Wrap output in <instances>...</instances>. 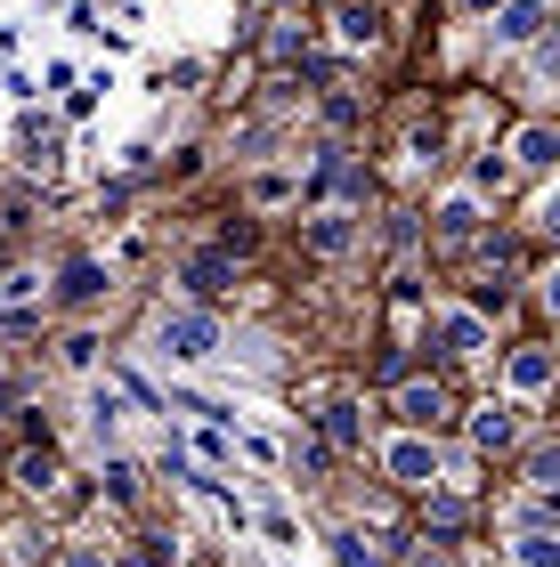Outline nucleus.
Masks as SVG:
<instances>
[{"instance_id": "f3484780", "label": "nucleus", "mask_w": 560, "mask_h": 567, "mask_svg": "<svg viewBox=\"0 0 560 567\" xmlns=\"http://www.w3.org/2000/svg\"><path fill=\"white\" fill-rule=\"evenodd\" d=\"M17 478L33 486V495H49V486H58V462H49V454H24V462H17Z\"/></svg>"}, {"instance_id": "1a4fd4ad", "label": "nucleus", "mask_w": 560, "mask_h": 567, "mask_svg": "<svg viewBox=\"0 0 560 567\" xmlns=\"http://www.w3.org/2000/svg\"><path fill=\"white\" fill-rule=\"evenodd\" d=\"M398 414H406V422H415V430H430V422H439V414H447V398H439V390H430V381H406V390H398Z\"/></svg>"}, {"instance_id": "a211bd4d", "label": "nucleus", "mask_w": 560, "mask_h": 567, "mask_svg": "<svg viewBox=\"0 0 560 567\" xmlns=\"http://www.w3.org/2000/svg\"><path fill=\"white\" fill-rule=\"evenodd\" d=\"M252 203H293V178L285 171H261V178H252Z\"/></svg>"}, {"instance_id": "0eeeda50", "label": "nucleus", "mask_w": 560, "mask_h": 567, "mask_svg": "<svg viewBox=\"0 0 560 567\" xmlns=\"http://www.w3.org/2000/svg\"><path fill=\"white\" fill-rule=\"evenodd\" d=\"M471 437H479L488 454H503V446L520 437V414H512V405H479V414H471Z\"/></svg>"}, {"instance_id": "9b49d317", "label": "nucleus", "mask_w": 560, "mask_h": 567, "mask_svg": "<svg viewBox=\"0 0 560 567\" xmlns=\"http://www.w3.org/2000/svg\"><path fill=\"white\" fill-rule=\"evenodd\" d=\"M512 559H520V567H560V535H552V527H528L520 544H512Z\"/></svg>"}, {"instance_id": "4468645a", "label": "nucleus", "mask_w": 560, "mask_h": 567, "mask_svg": "<svg viewBox=\"0 0 560 567\" xmlns=\"http://www.w3.org/2000/svg\"><path fill=\"white\" fill-rule=\"evenodd\" d=\"M342 41H349V49H374V41H381V17L358 9V0H342Z\"/></svg>"}, {"instance_id": "412c9836", "label": "nucleus", "mask_w": 560, "mask_h": 567, "mask_svg": "<svg viewBox=\"0 0 560 567\" xmlns=\"http://www.w3.org/2000/svg\"><path fill=\"white\" fill-rule=\"evenodd\" d=\"M342 567H381V559H374V551L358 544V535H342Z\"/></svg>"}, {"instance_id": "20e7f679", "label": "nucleus", "mask_w": 560, "mask_h": 567, "mask_svg": "<svg viewBox=\"0 0 560 567\" xmlns=\"http://www.w3.org/2000/svg\"><path fill=\"white\" fill-rule=\"evenodd\" d=\"M512 163H520V171H552V163H560V131H552V122L512 131Z\"/></svg>"}, {"instance_id": "f03ea898", "label": "nucleus", "mask_w": 560, "mask_h": 567, "mask_svg": "<svg viewBox=\"0 0 560 567\" xmlns=\"http://www.w3.org/2000/svg\"><path fill=\"white\" fill-rule=\"evenodd\" d=\"M552 24V0H503L496 9V49H537Z\"/></svg>"}, {"instance_id": "4be33fe9", "label": "nucleus", "mask_w": 560, "mask_h": 567, "mask_svg": "<svg viewBox=\"0 0 560 567\" xmlns=\"http://www.w3.org/2000/svg\"><path fill=\"white\" fill-rule=\"evenodd\" d=\"M537 227H544V236H560V195H544V203H537Z\"/></svg>"}, {"instance_id": "423d86ee", "label": "nucleus", "mask_w": 560, "mask_h": 567, "mask_svg": "<svg viewBox=\"0 0 560 567\" xmlns=\"http://www.w3.org/2000/svg\"><path fill=\"white\" fill-rule=\"evenodd\" d=\"M349 244H358V212H317V219H309V251H325V260H342Z\"/></svg>"}, {"instance_id": "dca6fc26", "label": "nucleus", "mask_w": 560, "mask_h": 567, "mask_svg": "<svg viewBox=\"0 0 560 567\" xmlns=\"http://www.w3.org/2000/svg\"><path fill=\"white\" fill-rule=\"evenodd\" d=\"M90 430H98V437H114V430H122V398H114V390H98V398H90Z\"/></svg>"}, {"instance_id": "393cba45", "label": "nucleus", "mask_w": 560, "mask_h": 567, "mask_svg": "<svg viewBox=\"0 0 560 567\" xmlns=\"http://www.w3.org/2000/svg\"><path fill=\"white\" fill-rule=\"evenodd\" d=\"M65 567H106V559H98V551H73V559H65Z\"/></svg>"}, {"instance_id": "a878e982", "label": "nucleus", "mask_w": 560, "mask_h": 567, "mask_svg": "<svg viewBox=\"0 0 560 567\" xmlns=\"http://www.w3.org/2000/svg\"><path fill=\"white\" fill-rule=\"evenodd\" d=\"M244 567H261V559H244Z\"/></svg>"}, {"instance_id": "7ed1b4c3", "label": "nucleus", "mask_w": 560, "mask_h": 567, "mask_svg": "<svg viewBox=\"0 0 560 567\" xmlns=\"http://www.w3.org/2000/svg\"><path fill=\"white\" fill-rule=\"evenodd\" d=\"M381 471L398 486H430L439 478V446H430V437H390V446H381Z\"/></svg>"}, {"instance_id": "aec40b11", "label": "nucleus", "mask_w": 560, "mask_h": 567, "mask_svg": "<svg viewBox=\"0 0 560 567\" xmlns=\"http://www.w3.org/2000/svg\"><path fill=\"white\" fill-rule=\"evenodd\" d=\"M33 292H41V276H9V284H0V300H9V308H24Z\"/></svg>"}, {"instance_id": "6e6552de", "label": "nucleus", "mask_w": 560, "mask_h": 567, "mask_svg": "<svg viewBox=\"0 0 560 567\" xmlns=\"http://www.w3.org/2000/svg\"><path fill=\"white\" fill-rule=\"evenodd\" d=\"M503 381H512L520 398H537V390H552V357H544V349H512V365H503Z\"/></svg>"}, {"instance_id": "5701e85b", "label": "nucleus", "mask_w": 560, "mask_h": 567, "mask_svg": "<svg viewBox=\"0 0 560 567\" xmlns=\"http://www.w3.org/2000/svg\"><path fill=\"white\" fill-rule=\"evenodd\" d=\"M544 308H560V268H552V276H544Z\"/></svg>"}, {"instance_id": "39448f33", "label": "nucleus", "mask_w": 560, "mask_h": 567, "mask_svg": "<svg viewBox=\"0 0 560 567\" xmlns=\"http://www.w3.org/2000/svg\"><path fill=\"white\" fill-rule=\"evenodd\" d=\"M439 341H447L455 357H479V349H488V317H479V308H447V317H439Z\"/></svg>"}, {"instance_id": "f8f14e48", "label": "nucleus", "mask_w": 560, "mask_h": 567, "mask_svg": "<svg viewBox=\"0 0 560 567\" xmlns=\"http://www.w3.org/2000/svg\"><path fill=\"white\" fill-rule=\"evenodd\" d=\"M227 276H236V268H227V251H195V260H187L195 292H227Z\"/></svg>"}, {"instance_id": "f257e3e1", "label": "nucleus", "mask_w": 560, "mask_h": 567, "mask_svg": "<svg viewBox=\"0 0 560 567\" xmlns=\"http://www.w3.org/2000/svg\"><path fill=\"white\" fill-rule=\"evenodd\" d=\"M155 341H163V357H171V365H203V357L220 349V324L203 317V308H163Z\"/></svg>"}, {"instance_id": "b1692460", "label": "nucleus", "mask_w": 560, "mask_h": 567, "mask_svg": "<svg viewBox=\"0 0 560 567\" xmlns=\"http://www.w3.org/2000/svg\"><path fill=\"white\" fill-rule=\"evenodd\" d=\"M455 9H464V17H479V9H503V0H455Z\"/></svg>"}, {"instance_id": "9d476101", "label": "nucleus", "mask_w": 560, "mask_h": 567, "mask_svg": "<svg viewBox=\"0 0 560 567\" xmlns=\"http://www.w3.org/2000/svg\"><path fill=\"white\" fill-rule=\"evenodd\" d=\"M325 437H334V446H358V437H366L358 398H325Z\"/></svg>"}, {"instance_id": "ddd939ff", "label": "nucleus", "mask_w": 560, "mask_h": 567, "mask_svg": "<svg viewBox=\"0 0 560 567\" xmlns=\"http://www.w3.org/2000/svg\"><path fill=\"white\" fill-rule=\"evenodd\" d=\"M58 292H65V300H82V308H90L98 292H106V268H98V260H73V268H65V284H58Z\"/></svg>"}, {"instance_id": "2eb2a0df", "label": "nucleus", "mask_w": 560, "mask_h": 567, "mask_svg": "<svg viewBox=\"0 0 560 567\" xmlns=\"http://www.w3.org/2000/svg\"><path fill=\"white\" fill-rule=\"evenodd\" d=\"M479 227V195H447L439 203V236H471Z\"/></svg>"}, {"instance_id": "6ab92c4d", "label": "nucleus", "mask_w": 560, "mask_h": 567, "mask_svg": "<svg viewBox=\"0 0 560 567\" xmlns=\"http://www.w3.org/2000/svg\"><path fill=\"white\" fill-rule=\"evenodd\" d=\"M528 478H537L544 495H560V446H544V454H537V471H528Z\"/></svg>"}]
</instances>
